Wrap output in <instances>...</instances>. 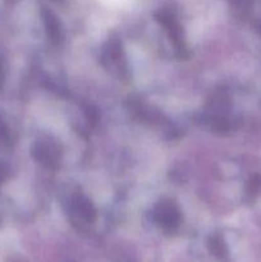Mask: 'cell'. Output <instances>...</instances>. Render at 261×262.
<instances>
[{
  "label": "cell",
  "instance_id": "cell-7",
  "mask_svg": "<svg viewBox=\"0 0 261 262\" xmlns=\"http://www.w3.org/2000/svg\"><path fill=\"white\" fill-rule=\"evenodd\" d=\"M3 82H4V71H3L2 63H0V87L3 86Z\"/></svg>",
  "mask_w": 261,
  "mask_h": 262
},
{
  "label": "cell",
  "instance_id": "cell-3",
  "mask_svg": "<svg viewBox=\"0 0 261 262\" xmlns=\"http://www.w3.org/2000/svg\"><path fill=\"white\" fill-rule=\"evenodd\" d=\"M73 210L77 217L84 224H92L96 220V210L87 197L78 194L73 200Z\"/></svg>",
  "mask_w": 261,
  "mask_h": 262
},
{
  "label": "cell",
  "instance_id": "cell-5",
  "mask_svg": "<svg viewBox=\"0 0 261 262\" xmlns=\"http://www.w3.org/2000/svg\"><path fill=\"white\" fill-rule=\"evenodd\" d=\"M161 18V22H163V25L165 26L166 30H168L169 32V37H170V40L173 41V43L176 45L177 50L179 51H186V45H184V41H183V36H182V31H181V27H179V25L177 22H174L173 19H171L170 15H168V17H160Z\"/></svg>",
  "mask_w": 261,
  "mask_h": 262
},
{
  "label": "cell",
  "instance_id": "cell-2",
  "mask_svg": "<svg viewBox=\"0 0 261 262\" xmlns=\"http://www.w3.org/2000/svg\"><path fill=\"white\" fill-rule=\"evenodd\" d=\"M32 155L38 163L49 169L58 168L61 160L60 146L49 137L37 140L32 148Z\"/></svg>",
  "mask_w": 261,
  "mask_h": 262
},
{
  "label": "cell",
  "instance_id": "cell-6",
  "mask_svg": "<svg viewBox=\"0 0 261 262\" xmlns=\"http://www.w3.org/2000/svg\"><path fill=\"white\" fill-rule=\"evenodd\" d=\"M45 28H46V35H48L49 40L54 45H60L63 41V32H61L60 23L58 22L56 17H54L50 12L46 13L45 17Z\"/></svg>",
  "mask_w": 261,
  "mask_h": 262
},
{
  "label": "cell",
  "instance_id": "cell-1",
  "mask_svg": "<svg viewBox=\"0 0 261 262\" xmlns=\"http://www.w3.org/2000/svg\"><path fill=\"white\" fill-rule=\"evenodd\" d=\"M153 217L165 234H174L181 227L182 215L173 200H163L159 202L154 209Z\"/></svg>",
  "mask_w": 261,
  "mask_h": 262
},
{
  "label": "cell",
  "instance_id": "cell-4",
  "mask_svg": "<svg viewBox=\"0 0 261 262\" xmlns=\"http://www.w3.org/2000/svg\"><path fill=\"white\" fill-rule=\"evenodd\" d=\"M207 248L210 253L220 262L229 261V248H228L225 239L219 233H212L207 241Z\"/></svg>",
  "mask_w": 261,
  "mask_h": 262
}]
</instances>
